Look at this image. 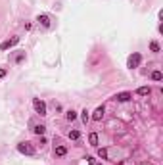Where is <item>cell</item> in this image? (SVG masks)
<instances>
[{"instance_id": "1", "label": "cell", "mask_w": 163, "mask_h": 165, "mask_svg": "<svg viewBox=\"0 0 163 165\" xmlns=\"http://www.w3.org/2000/svg\"><path fill=\"white\" fill-rule=\"evenodd\" d=\"M17 152L25 154V156H35V154H36V150L31 146V142H19L17 144Z\"/></svg>"}, {"instance_id": "2", "label": "cell", "mask_w": 163, "mask_h": 165, "mask_svg": "<svg viewBox=\"0 0 163 165\" xmlns=\"http://www.w3.org/2000/svg\"><path fill=\"white\" fill-rule=\"evenodd\" d=\"M140 61H142V56L138 52H134V54H130L129 56V60H127V67L129 69H134V67H138L140 65Z\"/></svg>"}, {"instance_id": "3", "label": "cell", "mask_w": 163, "mask_h": 165, "mask_svg": "<svg viewBox=\"0 0 163 165\" xmlns=\"http://www.w3.org/2000/svg\"><path fill=\"white\" fill-rule=\"evenodd\" d=\"M33 107H35V111L39 113L40 117L46 115V104H44L42 100H40V98H33Z\"/></svg>"}, {"instance_id": "4", "label": "cell", "mask_w": 163, "mask_h": 165, "mask_svg": "<svg viewBox=\"0 0 163 165\" xmlns=\"http://www.w3.org/2000/svg\"><path fill=\"white\" fill-rule=\"evenodd\" d=\"M19 42V37H14V39H10V40H4L2 44H0V50H8V48H12V46H15Z\"/></svg>"}, {"instance_id": "5", "label": "cell", "mask_w": 163, "mask_h": 165, "mask_svg": "<svg viewBox=\"0 0 163 165\" xmlns=\"http://www.w3.org/2000/svg\"><path fill=\"white\" fill-rule=\"evenodd\" d=\"M36 21H39V25H42L44 29H48V27H50V17H48L46 14H40L39 17H36Z\"/></svg>"}, {"instance_id": "6", "label": "cell", "mask_w": 163, "mask_h": 165, "mask_svg": "<svg viewBox=\"0 0 163 165\" xmlns=\"http://www.w3.org/2000/svg\"><path fill=\"white\" fill-rule=\"evenodd\" d=\"M130 98H133V94H130V92H119V94L115 96V100H117V102H129Z\"/></svg>"}, {"instance_id": "7", "label": "cell", "mask_w": 163, "mask_h": 165, "mask_svg": "<svg viewBox=\"0 0 163 165\" xmlns=\"http://www.w3.org/2000/svg\"><path fill=\"white\" fill-rule=\"evenodd\" d=\"M102 117H104V106H100V107H96V110H94L92 119H94V121H100Z\"/></svg>"}, {"instance_id": "8", "label": "cell", "mask_w": 163, "mask_h": 165, "mask_svg": "<svg viewBox=\"0 0 163 165\" xmlns=\"http://www.w3.org/2000/svg\"><path fill=\"white\" fill-rule=\"evenodd\" d=\"M33 132H35V135H39V136H44L46 127H44V125H35V127H33Z\"/></svg>"}, {"instance_id": "9", "label": "cell", "mask_w": 163, "mask_h": 165, "mask_svg": "<svg viewBox=\"0 0 163 165\" xmlns=\"http://www.w3.org/2000/svg\"><path fill=\"white\" fill-rule=\"evenodd\" d=\"M54 154H56L58 157H64L65 154H67V148H65V146H56V150H54Z\"/></svg>"}, {"instance_id": "10", "label": "cell", "mask_w": 163, "mask_h": 165, "mask_svg": "<svg viewBox=\"0 0 163 165\" xmlns=\"http://www.w3.org/2000/svg\"><path fill=\"white\" fill-rule=\"evenodd\" d=\"M150 92H152V89H150V86H140V89L136 90V94H140V96H148Z\"/></svg>"}, {"instance_id": "11", "label": "cell", "mask_w": 163, "mask_h": 165, "mask_svg": "<svg viewBox=\"0 0 163 165\" xmlns=\"http://www.w3.org/2000/svg\"><path fill=\"white\" fill-rule=\"evenodd\" d=\"M65 119H67V121H75V119H77V111H73V110L65 111Z\"/></svg>"}, {"instance_id": "12", "label": "cell", "mask_w": 163, "mask_h": 165, "mask_svg": "<svg viewBox=\"0 0 163 165\" xmlns=\"http://www.w3.org/2000/svg\"><path fill=\"white\" fill-rule=\"evenodd\" d=\"M88 142H90V146H98V135H96V132H90Z\"/></svg>"}, {"instance_id": "13", "label": "cell", "mask_w": 163, "mask_h": 165, "mask_svg": "<svg viewBox=\"0 0 163 165\" xmlns=\"http://www.w3.org/2000/svg\"><path fill=\"white\" fill-rule=\"evenodd\" d=\"M69 138L71 140H79V138H81V132L79 131H69Z\"/></svg>"}, {"instance_id": "14", "label": "cell", "mask_w": 163, "mask_h": 165, "mask_svg": "<svg viewBox=\"0 0 163 165\" xmlns=\"http://www.w3.org/2000/svg\"><path fill=\"white\" fill-rule=\"evenodd\" d=\"M150 50H152V52H159L161 48H159V44H157L155 40H152V42H150Z\"/></svg>"}, {"instance_id": "15", "label": "cell", "mask_w": 163, "mask_h": 165, "mask_svg": "<svg viewBox=\"0 0 163 165\" xmlns=\"http://www.w3.org/2000/svg\"><path fill=\"white\" fill-rule=\"evenodd\" d=\"M98 156L102 159H108V150H106V148H98Z\"/></svg>"}, {"instance_id": "16", "label": "cell", "mask_w": 163, "mask_h": 165, "mask_svg": "<svg viewBox=\"0 0 163 165\" xmlns=\"http://www.w3.org/2000/svg\"><path fill=\"white\" fill-rule=\"evenodd\" d=\"M152 79H154V81H161L163 73H161V71H154V73H152Z\"/></svg>"}, {"instance_id": "17", "label": "cell", "mask_w": 163, "mask_h": 165, "mask_svg": "<svg viewBox=\"0 0 163 165\" xmlns=\"http://www.w3.org/2000/svg\"><path fill=\"white\" fill-rule=\"evenodd\" d=\"M81 119L85 121V123H86L88 119H90V115H88V111H86V110H83V111H81Z\"/></svg>"}, {"instance_id": "18", "label": "cell", "mask_w": 163, "mask_h": 165, "mask_svg": "<svg viewBox=\"0 0 163 165\" xmlns=\"http://www.w3.org/2000/svg\"><path fill=\"white\" fill-rule=\"evenodd\" d=\"M6 73H8V69H6V67H2V69H0V81H2L4 77H6Z\"/></svg>"}, {"instance_id": "19", "label": "cell", "mask_w": 163, "mask_h": 165, "mask_svg": "<svg viewBox=\"0 0 163 165\" xmlns=\"http://www.w3.org/2000/svg\"><path fill=\"white\" fill-rule=\"evenodd\" d=\"M23 58H25V54H19V56H17V58H15V61H17V64H19V61H21Z\"/></svg>"}, {"instance_id": "20", "label": "cell", "mask_w": 163, "mask_h": 165, "mask_svg": "<svg viewBox=\"0 0 163 165\" xmlns=\"http://www.w3.org/2000/svg\"><path fill=\"white\" fill-rule=\"evenodd\" d=\"M98 165H102V163H98Z\"/></svg>"}]
</instances>
